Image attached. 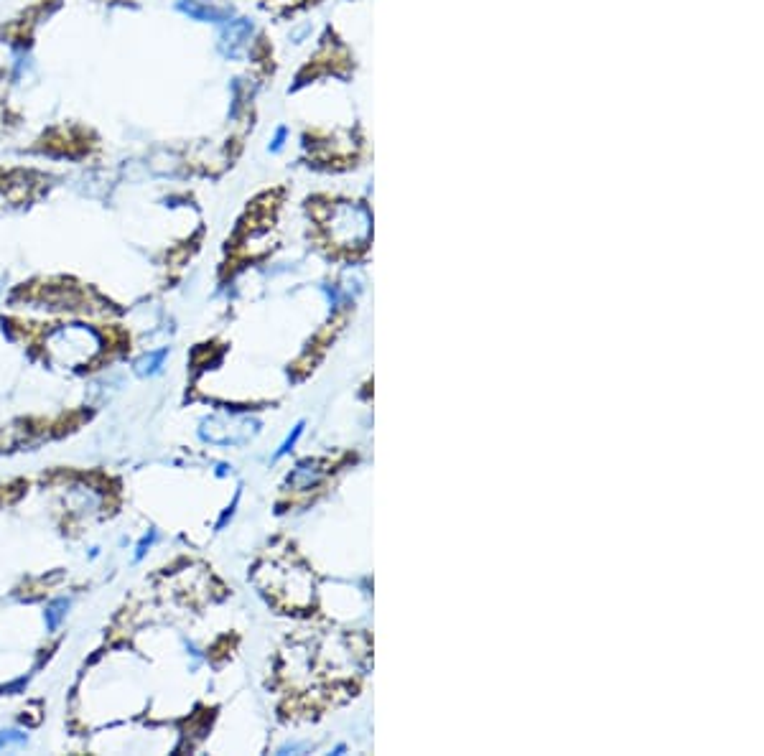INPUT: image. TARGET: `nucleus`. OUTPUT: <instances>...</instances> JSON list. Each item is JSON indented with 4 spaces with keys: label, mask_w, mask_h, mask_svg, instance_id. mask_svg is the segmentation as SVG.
I'll return each mask as SVG.
<instances>
[{
    "label": "nucleus",
    "mask_w": 764,
    "mask_h": 756,
    "mask_svg": "<svg viewBox=\"0 0 764 756\" xmlns=\"http://www.w3.org/2000/svg\"><path fill=\"white\" fill-rule=\"evenodd\" d=\"M13 734H16V731H8V734H0V746L21 744V741H23V736H21V734H18V736H13Z\"/></svg>",
    "instance_id": "nucleus-4"
},
{
    "label": "nucleus",
    "mask_w": 764,
    "mask_h": 756,
    "mask_svg": "<svg viewBox=\"0 0 764 756\" xmlns=\"http://www.w3.org/2000/svg\"><path fill=\"white\" fill-rule=\"evenodd\" d=\"M59 339H64V354L59 359L64 362H82L95 349V336L87 329H62L57 331Z\"/></svg>",
    "instance_id": "nucleus-1"
},
{
    "label": "nucleus",
    "mask_w": 764,
    "mask_h": 756,
    "mask_svg": "<svg viewBox=\"0 0 764 756\" xmlns=\"http://www.w3.org/2000/svg\"><path fill=\"white\" fill-rule=\"evenodd\" d=\"M163 357H166V352H158V354H153V357L141 359V362H138V372H141V375H146V372H153V370H156L153 364L163 362Z\"/></svg>",
    "instance_id": "nucleus-2"
},
{
    "label": "nucleus",
    "mask_w": 764,
    "mask_h": 756,
    "mask_svg": "<svg viewBox=\"0 0 764 756\" xmlns=\"http://www.w3.org/2000/svg\"><path fill=\"white\" fill-rule=\"evenodd\" d=\"M62 609H67V601H57V604L51 606V609H49V627H57L59 616L64 614Z\"/></svg>",
    "instance_id": "nucleus-3"
}]
</instances>
